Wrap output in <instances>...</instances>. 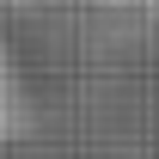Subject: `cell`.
<instances>
[{
	"mask_svg": "<svg viewBox=\"0 0 159 159\" xmlns=\"http://www.w3.org/2000/svg\"><path fill=\"white\" fill-rule=\"evenodd\" d=\"M147 12H153V19H159V0H147Z\"/></svg>",
	"mask_w": 159,
	"mask_h": 159,
	"instance_id": "2",
	"label": "cell"
},
{
	"mask_svg": "<svg viewBox=\"0 0 159 159\" xmlns=\"http://www.w3.org/2000/svg\"><path fill=\"white\" fill-rule=\"evenodd\" d=\"M31 129V86H25V67L12 55V43L0 37V141H12Z\"/></svg>",
	"mask_w": 159,
	"mask_h": 159,
	"instance_id": "1",
	"label": "cell"
}]
</instances>
